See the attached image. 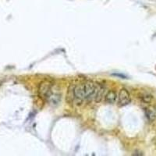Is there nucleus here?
I'll return each mask as SVG.
<instances>
[{"label":"nucleus","instance_id":"f03ea898","mask_svg":"<svg viewBox=\"0 0 156 156\" xmlns=\"http://www.w3.org/2000/svg\"><path fill=\"white\" fill-rule=\"evenodd\" d=\"M84 101H85V95H84L83 83L73 85V101H75L77 105H80Z\"/></svg>","mask_w":156,"mask_h":156},{"label":"nucleus","instance_id":"7ed1b4c3","mask_svg":"<svg viewBox=\"0 0 156 156\" xmlns=\"http://www.w3.org/2000/svg\"><path fill=\"white\" fill-rule=\"evenodd\" d=\"M83 89H84L85 101H93L95 94V83L92 81H86L85 83H83Z\"/></svg>","mask_w":156,"mask_h":156},{"label":"nucleus","instance_id":"6e6552de","mask_svg":"<svg viewBox=\"0 0 156 156\" xmlns=\"http://www.w3.org/2000/svg\"><path fill=\"white\" fill-rule=\"evenodd\" d=\"M141 98L144 102H149V101H151V99H152V96L150 95V94H144L141 97Z\"/></svg>","mask_w":156,"mask_h":156},{"label":"nucleus","instance_id":"39448f33","mask_svg":"<svg viewBox=\"0 0 156 156\" xmlns=\"http://www.w3.org/2000/svg\"><path fill=\"white\" fill-rule=\"evenodd\" d=\"M105 87L100 83H95V94L94 100L96 102H100L105 95Z\"/></svg>","mask_w":156,"mask_h":156},{"label":"nucleus","instance_id":"f257e3e1","mask_svg":"<svg viewBox=\"0 0 156 156\" xmlns=\"http://www.w3.org/2000/svg\"><path fill=\"white\" fill-rule=\"evenodd\" d=\"M52 91V83L48 80H44L39 84L38 94L44 100L48 101L50 98L53 94Z\"/></svg>","mask_w":156,"mask_h":156},{"label":"nucleus","instance_id":"0eeeda50","mask_svg":"<svg viewBox=\"0 0 156 156\" xmlns=\"http://www.w3.org/2000/svg\"><path fill=\"white\" fill-rule=\"evenodd\" d=\"M146 115H147V117L150 121H152L155 119V114L151 110H146Z\"/></svg>","mask_w":156,"mask_h":156},{"label":"nucleus","instance_id":"423d86ee","mask_svg":"<svg viewBox=\"0 0 156 156\" xmlns=\"http://www.w3.org/2000/svg\"><path fill=\"white\" fill-rule=\"evenodd\" d=\"M117 97H118V94L115 90H108L105 95V101L108 104H114L117 101Z\"/></svg>","mask_w":156,"mask_h":156},{"label":"nucleus","instance_id":"20e7f679","mask_svg":"<svg viewBox=\"0 0 156 156\" xmlns=\"http://www.w3.org/2000/svg\"><path fill=\"white\" fill-rule=\"evenodd\" d=\"M116 101L119 106H126L130 102V95L126 89L122 88L119 90Z\"/></svg>","mask_w":156,"mask_h":156}]
</instances>
